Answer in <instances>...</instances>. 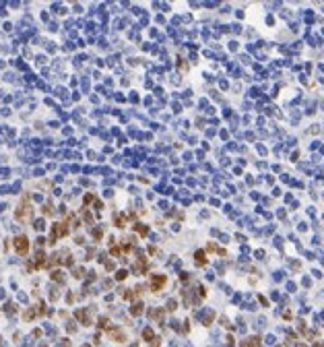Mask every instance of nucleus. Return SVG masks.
Listing matches in <instances>:
<instances>
[{"label": "nucleus", "mask_w": 324, "mask_h": 347, "mask_svg": "<svg viewBox=\"0 0 324 347\" xmlns=\"http://www.w3.org/2000/svg\"><path fill=\"white\" fill-rule=\"evenodd\" d=\"M17 250H19L21 254L27 252V240L25 238H17Z\"/></svg>", "instance_id": "obj_1"}]
</instances>
